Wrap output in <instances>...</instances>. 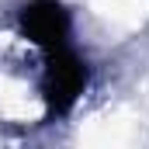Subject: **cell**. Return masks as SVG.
Segmentation results:
<instances>
[{
	"mask_svg": "<svg viewBox=\"0 0 149 149\" xmlns=\"http://www.w3.org/2000/svg\"><path fill=\"white\" fill-rule=\"evenodd\" d=\"M83 80H87V70L80 66V59L66 45H59V49L49 52V83H45V90H49V101H52L56 111H66L80 97Z\"/></svg>",
	"mask_w": 149,
	"mask_h": 149,
	"instance_id": "1",
	"label": "cell"
},
{
	"mask_svg": "<svg viewBox=\"0 0 149 149\" xmlns=\"http://www.w3.org/2000/svg\"><path fill=\"white\" fill-rule=\"evenodd\" d=\"M24 31L31 42L45 45L49 52L66 45V31H70V21H66V10L56 3V0H35L31 7H24V17H21Z\"/></svg>",
	"mask_w": 149,
	"mask_h": 149,
	"instance_id": "2",
	"label": "cell"
}]
</instances>
